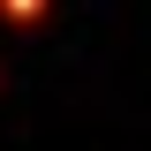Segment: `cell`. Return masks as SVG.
<instances>
[{"mask_svg": "<svg viewBox=\"0 0 151 151\" xmlns=\"http://www.w3.org/2000/svg\"><path fill=\"white\" fill-rule=\"evenodd\" d=\"M45 15H53V0H0V23L8 30H38Z\"/></svg>", "mask_w": 151, "mask_h": 151, "instance_id": "1", "label": "cell"}]
</instances>
